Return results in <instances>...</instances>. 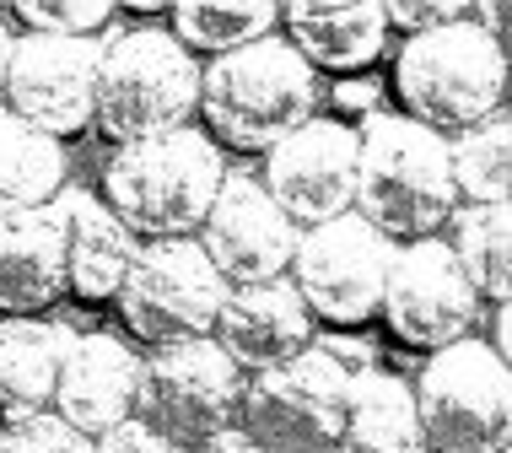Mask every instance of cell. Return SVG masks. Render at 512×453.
Listing matches in <instances>:
<instances>
[{
    "mask_svg": "<svg viewBox=\"0 0 512 453\" xmlns=\"http://www.w3.org/2000/svg\"><path fill=\"white\" fill-rule=\"evenodd\" d=\"M313 103H318V71L275 33L200 65L195 114L205 119V135L216 146L270 151L281 135L308 125Z\"/></svg>",
    "mask_w": 512,
    "mask_h": 453,
    "instance_id": "obj_3",
    "label": "cell"
},
{
    "mask_svg": "<svg viewBox=\"0 0 512 453\" xmlns=\"http://www.w3.org/2000/svg\"><path fill=\"white\" fill-rule=\"evenodd\" d=\"M356 146L362 135L340 119H308L265 151V195L292 216L297 227L335 222L356 200Z\"/></svg>",
    "mask_w": 512,
    "mask_h": 453,
    "instance_id": "obj_14",
    "label": "cell"
},
{
    "mask_svg": "<svg viewBox=\"0 0 512 453\" xmlns=\"http://www.w3.org/2000/svg\"><path fill=\"white\" fill-rule=\"evenodd\" d=\"M248 373L227 351L205 340H184V346H162L141 356V394H135V421L162 432L173 448H200L211 437L238 427Z\"/></svg>",
    "mask_w": 512,
    "mask_h": 453,
    "instance_id": "obj_8",
    "label": "cell"
},
{
    "mask_svg": "<svg viewBox=\"0 0 512 453\" xmlns=\"http://www.w3.org/2000/svg\"><path fill=\"white\" fill-rule=\"evenodd\" d=\"M221 178H227L221 146L205 130L184 125L119 146L103 173V205L119 216V227L130 238L146 243L195 238L216 205Z\"/></svg>",
    "mask_w": 512,
    "mask_h": 453,
    "instance_id": "obj_2",
    "label": "cell"
},
{
    "mask_svg": "<svg viewBox=\"0 0 512 453\" xmlns=\"http://www.w3.org/2000/svg\"><path fill=\"white\" fill-rule=\"evenodd\" d=\"M135 249L141 243L119 227V216L103 200H65V292H76L81 302H114Z\"/></svg>",
    "mask_w": 512,
    "mask_h": 453,
    "instance_id": "obj_20",
    "label": "cell"
},
{
    "mask_svg": "<svg viewBox=\"0 0 512 453\" xmlns=\"http://www.w3.org/2000/svg\"><path fill=\"white\" fill-rule=\"evenodd\" d=\"M135 394H141V356L114 335H71L54 383V416L87 443L103 432L135 421Z\"/></svg>",
    "mask_w": 512,
    "mask_h": 453,
    "instance_id": "obj_15",
    "label": "cell"
},
{
    "mask_svg": "<svg viewBox=\"0 0 512 453\" xmlns=\"http://www.w3.org/2000/svg\"><path fill=\"white\" fill-rule=\"evenodd\" d=\"M448 168H453V189L469 205H507L512 189V125L507 108L491 114L486 125L464 130L448 141Z\"/></svg>",
    "mask_w": 512,
    "mask_h": 453,
    "instance_id": "obj_24",
    "label": "cell"
},
{
    "mask_svg": "<svg viewBox=\"0 0 512 453\" xmlns=\"http://www.w3.org/2000/svg\"><path fill=\"white\" fill-rule=\"evenodd\" d=\"M394 249L399 243H389L378 227H367L356 211H345L335 222L302 227L286 281L297 286L313 319L367 324L383 308V281H389Z\"/></svg>",
    "mask_w": 512,
    "mask_h": 453,
    "instance_id": "obj_10",
    "label": "cell"
},
{
    "mask_svg": "<svg viewBox=\"0 0 512 453\" xmlns=\"http://www.w3.org/2000/svg\"><path fill=\"white\" fill-rule=\"evenodd\" d=\"M313 324L318 319L308 313V302L281 276V281H259V286H227L211 340L243 373H265V367H281L313 346Z\"/></svg>",
    "mask_w": 512,
    "mask_h": 453,
    "instance_id": "obj_16",
    "label": "cell"
},
{
    "mask_svg": "<svg viewBox=\"0 0 512 453\" xmlns=\"http://www.w3.org/2000/svg\"><path fill=\"white\" fill-rule=\"evenodd\" d=\"M92 453H184V448H173L168 437L151 432L146 421H124V427L103 432L98 443H92Z\"/></svg>",
    "mask_w": 512,
    "mask_h": 453,
    "instance_id": "obj_29",
    "label": "cell"
},
{
    "mask_svg": "<svg viewBox=\"0 0 512 453\" xmlns=\"http://www.w3.org/2000/svg\"><path fill=\"white\" fill-rule=\"evenodd\" d=\"M448 249L464 265L480 302L507 308V292H512V211L507 205H469Z\"/></svg>",
    "mask_w": 512,
    "mask_h": 453,
    "instance_id": "obj_23",
    "label": "cell"
},
{
    "mask_svg": "<svg viewBox=\"0 0 512 453\" xmlns=\"http://www.w3.org/2000/svg\"><path fill=\"white\" fill-rule=\"evenodd\" d=\"M410 400L426 453H496L507 443L512 378L480 335H464L426 356L421 378L410 383Z\"/></svg>",
    "mask_w": 512,
    "mask_h": 453,
    "instance_id": "obj_6",
    "label": "cell"
},
{
    "mask_svg": "<svg viewBox=\"0 0 512 453\" xmlns=\"http://www.w3.org/2000/svg\"><path fill=\"white\" fill-rule=\"evenodd\" d=\"M356 146V200L351 211L389 243L437 238L459 216V189L448 168V135L405 114H372Z\"/></svg>",
    "mask_w": 512,
    "mask_h": 453,
    "instance_id": "obj_1",
    "label": "cell"
},
{
    "mask_svg": "<svg viewBox=\"0 0 512 453\" xmlns=\"http://www.w3.org/2000/svg\"><path fill=\"white\" fill-rule=\"evenodd\" d=\"M0 453H92V443L49 410V416H33V421H22V427L0 432Z\"/></svg>",
    "mask_w": 512,
    "mask_h": 453,
    "instance_id": "obj_27",
    "label": "cell"
},
{
    "mask_svg": "<svg viewBox=\"0 0 512 453\" xmlns=\"http://www.w3.org/2000/svg\"><path fill=\"white\" fill-rule=\"evenodd\" d=\"M189 453H259L248 437L232 427V432H221V437H211V443H200V448H189Z\"/></svg>",
    "mask_w": 512,
    "mask_h": 453,
    "instance_id": "obj_30",
    "label": "cell"
},
{
    "mask_svg": "<svg viewBox=\"0 0 512 453\" xmlns=\"http://www.w3.org/2000/svg\"><path fill=\"white\" fill-rule=\"evenodd\" d=\"M200 108V60L168 27H130L108 38L92 92V125L114 146L184 130Z\"/></svg>",
    "mask_w": 512,
    "mask_h": 453,
    "instance_id": "obj_5",
    "label": "cell"
},
{
    "mask_svg": "<svg viewBox=\"0 0 512 453\" xmlns=\"http://www.w3.org/2000/svg\"><path fill=\"white\" fill-rule=\"evenodd\" d=\"M275 22H281V11H275L270 0H259V6H205V0H189V6L173 11L168 33L189 54H211L216 60V54L243 49V44H254V38L275 33Z\"/></svg>",
    "mask_w": 512,
    "mask_h": 453,
    "instance_id": "obj_25",
    "label": "cell"
},
{
    "mask_svg": "<svg viewBox=\"0 0 512 453\" xmlns=\"http://www.w3.org/2000/svg\"><path fill=\"white\" fill-rule=\"evenodd\" d=\"M227 281L205 259L195 238H168V243H141L124 270L119 286V313L141 346H184V340H205L216 329Z\"/></svg>",
    "mask_w": 512,
    "mask_h": 453,
    "instance_id": "obj_9",
    "label": "cell"
},
{
    "mask_svg": "<svg viewBox=\"0 0 512 453\" xmlns=\"http://www.w3.org/2000/svg\"><path fill=\"white\" fill-rule=\"evenodd\" d=\"M394 87L405 119L453 141V135L486 125L491 114H502L507 49L475 11V17L432 27V33H410L394 60Z\"/></svg>",
    "mask_w": 512,
    "mask_h": 453,
    "instance_id": "obj_4",
    "label": "cell"
},
{
    "mask_svg": "<svg viewBox=\"0 0 512 453\" xmlns=\"http://www.w3.org/2000/svg\"><path fill=\"white\" fill-rule=\"evenodd\" d=\"M302 227L281 211L259 178L232 173L221 178L211 216L200 222L195 243L205 249V259L216 265V276L227 286H259V281H281L292 270Z\"/></svg>",
    "mask_w": 512,
    "mask_h": 453,
    "instance_id": "obj_13",
    "label": "cell"
},
{
    "mask_svg": "<svg viewBox=\"0 0 512 453\" xmlns=\"http://www.w3.org/2000/svg\"><path fill=\"white\" fill-rule=\"evenodd\" d=\"M351 400V367L335 351L308 346L265 373H248L238 432L259 453H335Z\"/></svg>",
    "mask_w": 512,
    "mask_h": 453,
    "instance_id": "obj_7",
    "label": "cell"
},
{
    "mask_svg": "<svg viewBox=\"0 0 512 453\" xmlns=\"http://www.w3.org/2000/svg\"><path fill=\"white\" fill-rule=\"evenodd\" d=\"M71 329L44 319H0V432L54 410V383Z\"/></svg>",
    "mask_w": 512,
    "mask_h": 453,
    "instance_id": "obj_19",
    "label": "cell"
},
{
    "mask_svg": "<svg viewBox=\"0 0 512 453\" xmlns=\"http://www.w3.org/2000/svg\"><path fill=\"white\" fill-rule=\"evenodd\" d=\"M11 17L27 22L33 33H54V38H98V27L114 22L108 0H76V6H11Z\"/></svg>",
    "mask_w": 512,
    "mask_h": 453,
    "instance_id": "obj_26",
    "label": "cell"
},
{
    "mask_svg": "<svg viewBox=\"0 0 512 453\" xmlns=\"http://www.w3.org/2000/svg\"><path fill=\"white\" fill-rule=\"evenodd\" d=\"M65 184V146L0 103V216L38 211Z\"/></svg>",
    "mask_w": 512,
    "mask_h": 453,
    "instance_id": "obj_22",
    "label": "cell"
},
{
    "mask_svg": "<svg viewBox=\"0 0 512 453\" xmlns=\"http://www.w3.org/2000/svg\"><path fill=\"white\" fill-rule=\"evenodd\" d=\"M98 38H54V33H17L6 60V108L33 130L65 135L92 125V92H98Z\"/></svg>",
    "mask_w": 512,
    "mask_h": 453,
    "instance_id": "obj_12",
    "label": "cell"
},
{
    "mask_svg": "<svg viewBox=\"0 0 512 453\" xmlns=\"http://www.w3.org/2000/svg\"><path fill=\"white\" fill-rule=\"evenodd\" d=\"M11 38H17V33H11L6 22H0V87H6V60H11Z\"/></svg>",
    "mask_w": 512,
    "mask_h": 453,
    "instance_id": "obj_31",
    "label": "cell"
},
{
    "mask_svg": "<svg viewBox=\"0 0 512 453\" xmlns=\"http://www.w3.org/2000/svg\"><path fill=\"white\" fill-rule=\"evenodd\" d=\"M286 44H292L313 71H362L383 54L389 22H383V0H351V6H318L297 0L281 11Z\"/></svg>",
    "mask_w": 512,
    "mask_h": 453,
    "instance_id": "obj_18",
    "label": "cell"
},
{
    "mask_svg": "<svg viewBox=\"0 0 512 453\" xmlns=\"http://www.w3.org/2000/svg\"><path fill=\"white\" fill-rule=\"evenodd\" d=\"M335 453H426L410 383L394 373H351L345 432Z\"/></svg>",
    "mask_w": 512,
    "mask_h": 453,
    "instance_id": "obj_21",
    "label": "cell"
},
{
    "mask_svg": "<svg viewBox=\"0 0 512 453\" xmlns=\"http://www.w3.org/2000/svg\"><path fill=\"white\" fill-rule=\"evenodd\" d=\"M480 292L469 286L464 265L453 259L448 238H421L399 243L389 281H383V319L405 346L415 351H442L464 340L480 324Z\"/></svg>",
    "mask_w": 512,
    "mask_h": 453,
    "instance_id": "obj_11",
    "label": "cell"
},
{
    "mask_svg": "<svg viewBox=\"0 0 512 453\" xmlns=\"http://www.w3.org/2000/svg\"><path fill=\"white\" fill-rule=\"evenodd\" d=\"M464 17H475V6H464V0H437V6L389 0V6H383V22L405 27V33H432V27H448V22H464Z\"/></svg>",
    "mask_w": 512,
    "mask_h": 453,
    "instance_id": "obj_28",
    "label": "cell"
},
{
    "mask_svg": "<svg viewBox=\"0 0 512 453\" xmlns=\"http://www.w3.org/2000/svg\"><path fill=\"white\" fill-rule=\"evenodd\" d=\"M65 297V200L0 216V319H33Z\"/></svg>",
    "mask_w": 512,
    "mask_h": 453,
    "instance_id": "obj_17",
    "label": "cell"
}]
</instances>
